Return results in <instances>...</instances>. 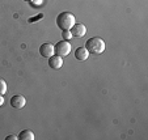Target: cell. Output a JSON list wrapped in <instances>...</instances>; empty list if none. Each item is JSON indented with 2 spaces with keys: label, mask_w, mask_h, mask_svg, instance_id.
<instances>
[{
  "label": "cell",
  "mask_w": 148,
  "mask_h": 140,
  "mask_svg": "<svg viewBox=\"0 0 148 140\" xmlns=\"http://www.w3.org/2000/svg\"><path fill=\"white\" fill-rule=\"evenodd\" d=\"M88 56H89V53H88V50L85 48V46H84V47H77L75 50V58L77 59V60H80V62L87 60Z\"/></svg>",
  "instance_id": "ba28073f"
},
{
  "label": "cell",
  "mask_w": 148,
  "mask_h": 140,
  "mask_svg": "<svg viewBox=\"0 0 148 140\" xmlns=\"http://www.w3.org/2000/svg\"><path fill=\"white\" fill-rule=\"evenodd\" d=\"M39 54H41L43 58H50V56H53L54 54H55V48H54V46L51 45V43L46 42L39 47Z\"/></svg>",
  "instance_id": "277c9868"
},
{
  "label": "cell",
  "mask_w": 148,
  "mask_h": 140,
  "mask_svg": "<svg viewBox=\"0 0 148 140\" xmlns=\"http://www.w3.org/2000/svg\"><path fill=\"white\" fill-rule=\"evenodd\" d=\"M49 66H50L53 70H59V68L63 66V59L59 55H53L49 59Z\"/></svg>",
  "instance_id": "52a82bcc"
},
{
  "label": "cell",
  "mask_w": 148,
  "mask_h": 140,
  "mask_svg": "<svg viewBox=\"0 0 148 140\" xmlns=\"http://www.w3.org/2000/svg\"><path fill=\"white\" fill-rule=\"evenodd\" d=\"M7 92V84L3 79H0V94H5Z\"/></svg>",
  "instance_id": "30bf717a"
},
{
  "label": "cell",
  "mask_w": 148,
  "mask_h": 140,
  "mask_svg": "<svg viewBox=\"0 0 148 140\" xmlns=\"http://www.w3.org/2000/svg\"><path fill=\"white\" fill-rule=\"evenodd\" d=\"M18 139V136H14V135H9V136L5 137V140H17Z\"/></svg>",
  "instance_id": "7c38bea8"
},
{
  "label": "cell",
  "mask_w": 148,
  "mask_h": 140,
  "mask_svg": "<svg viewBox=\"0 0 148 140\" xmlns=\"http://www.w3.org/2000/svg\"><path fill=\"white\" fill-rule=\"evenodd\" d=\"M38 18H42V14H38V16L34 17V18H30L29 20V23H36V20H38Z\"/></svg>",
  "instance_id": "4fadbf2b"
},
{
  "label": "cell",
  "mask_w": 148,
  "mask_h": 140,
  "mask_svg": "<svg viewBox=\"0 0 148 140\" xmlns=\"http://www.w3.org/2000/svg\"><path fill=\"white\" fill-rule=\"evenodd\" d=\"M62 37H63V39L68 41V39L72 38V34H71V31H70V30H66V31H63V33H62Z\"/></svg>",
  "instance_id": "8fae6325"
},
{
  "label": "cell",
  "mask_w": 148,
  "mask_h": 140,
  "mask_svg": "<svg viewBox=\"0 0 148 140\" xmlns=\"http://www.w3.org/2000/svg\"><path fill=\"white\" fill-rule=\"evenodd\" d=\"M25 1H29V0H25Z\"/></svg>",
  "instance_id": "9a60e30c"
},
{
  "label": "cell",
  "mask_w": 148,
  "mask_h": 140,
  "mask_svg": "<svg viewBox=\"0 0 148 140\" xmlns=\"http://www.w3.org/2000/svg\"><path fill=\"white\" fill-rule=\"evenodd\" d=\"M26 104V100L21 94H16L11 98V105L14 109H23Z\"/></svg>",
  "instance_id": "5b68a950"
},
{
  "label": "cell",
  "mask_w": 148,
  "mask_h": 140,
  "mask_svg": "<svg viewBox=\"0 0 148 140\" xmlns=\"http://www.w3.org/2000/svg\"><path fill=\"white\" fill-rule=\"evenodd\" d=\"M75 16L70 12H62V13L58 14L56 17V25H58L59 29H62L63 31L70 30L73 25H75Z\"/></svg>",
  "instance_id": "6da1fadb"
},
{
  "label": "cell",
  "mask_w": 148,
  "mask_h": 140,
  "mask_svg": "<svg viewBox=\"0 0 148 140\" xmlns=\"http://www.w3.org/2000/svg\"><path fill=\"white\" fill-rule=\"evenodd\" d=\"M71 34H72V37H83L85 36V33H87V28H85V25H83V24H75V25L72 26V28L70 29Z\"/></svg>",
  "instance_id": "8992f818"
},
{
  "label": "cell",
  "mask_w": 148,
  "mask_h": 140,
  "mask_svg": "<svg viewBox=\"0 0 148 140\" xmlns=\"http://www.w3.org/2000/svg\"><path fill=\"white\" fill-rule=\"evenodd\" d=\"M18 139L21 140H34V134L30 130H23L18 135Z\"/></svg>",
  "instance_id": "9c48e42d"
},
{
  "label": "cell",
  "mask_w": 148,
  "mask_h": 140,
  "mask_svg": "<svg viewBox=\"0 0 148 140\" xmlns=\"http://www.w3.org/2000/svg\"><path fill=\"white\" fill-rule=\"evenodd\" d=\"M85 48L88 50V53L92 54H102L106 48V45L103 42V39L100 38V37H93V38H89L85 43Z\"/></svg>",
  "instance_id": "7a4b0ae2"
},
{
  "label": "cell",
  "mask_w": 148,
  "mask_h": 140,
  "mask_svg": "<svg viewBox=\"0 0 148 140\" xmlns=\"http://www.w3.org/2000/svg\"><path fill=\"white\" fill-rule=\"evenodd\" d=\"M4 105V97H3V94H0V106H3Z\"/></svg>",
  "instance_id": "5bb4252c"
},
{
  "label": "cell",
  "mask_w": 148,
  "mask_h": 140,
  "mask_svg": "<svg viewBox=\"0 0 148 140\" xmlns=\"http://www.w3.org/2000/svg\"><path fill=\"white\" fill-rule=\"evenodd\" d=\"M54 48H55V54L59 56H67L71 53V45L66 39L62 41V42H58Z\"/></svg>",
  "instance_id": "3957f363"
}]
</instances>
